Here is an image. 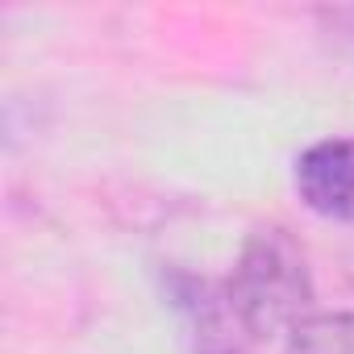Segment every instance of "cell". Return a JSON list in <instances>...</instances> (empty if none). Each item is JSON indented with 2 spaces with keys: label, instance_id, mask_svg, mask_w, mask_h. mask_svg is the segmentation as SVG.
<instances>
[{
  "label": "cell",
  "instance_id": "obj_1",
  "mask_svg": "<svg viewBox=\"0 0 354 354\" xmlns=\"http://www.w3.org/2000/svg\"><path fill=\"white\" fill-rule=\"evenodd\" d=\"M225 304L250 337H271L308 317L313 275L296 238L279 225H263L246 238L238 267L225 283Z\"/></svg>",
  "mask_w": 354,
  "mask_h": 354
},
{
  "label": "cell",
  "instance_id": "obj_2",
  "mask_svg": "<svg viewBox=\"0 0 354 354\" xmlns=\"http://www.w3.org/2000/svg\"><path fill=\"white\" fill-rule=\"evenodd\" d=\"M296 188L313 213L329 221H354V142L325 138L308 146L296 158Z\"/></svg>",
  "mask_w": 354,
  "mask_h": 354
},
{
  "label": "cell",
  "instance_id": "obj_3",
  "mask_svg": "<svg viewBox=\"0 0 354 354\" xmlns=\"http://www.w3.org/2000/svg\"><path fill=\"white\" fill-rule=\"evenodd\" d=\"M288 354H354V313H308L288 329Z\"/></svg>",
  "mask_w": 354,
  "mask_h": 354
}]
</instances>
